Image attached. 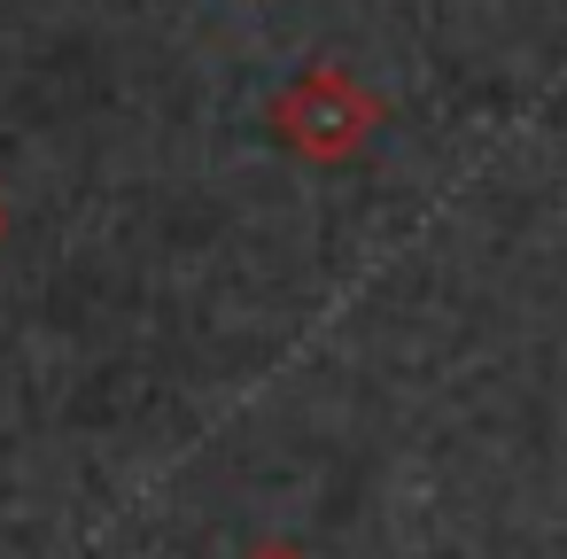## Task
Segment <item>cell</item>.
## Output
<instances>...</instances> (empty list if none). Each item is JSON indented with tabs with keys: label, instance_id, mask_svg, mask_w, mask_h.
I'll return each mask as SVG.
<instances>
[{
	"label": "cell",
	"instance_id": "1",
	"mask_svg": "<svg viewBox=\"0 0 567 559\" xmlns=\"http://www.w3.org/2000/svg\"><path fill=\"white\" fill-rule=\"evenodd\" d=\"M381 117H389L381 94L358 86L342 63H311V71H296V79L272 94V133H280L303 164H350V156L373 141Z\"/></svg>",
	"mask_w": 567,
	"mask_h": 559
},
{
	"label": "cell",
	"instance_id": "2",
	"mask_svg": "<svg viewBox=\"0 0 567 559\" xmlns=\"http://www.w3.org/2000/svg\"><path fill=\"white\" fill-rule=\"evenodd\" d=\"M241 559H311V551H303V544H288V536H265V544H249Z\"/></svg>",
	"mask_w": 567,
	"mask_h": 559
},
{
	"label": "cell",
	"instance_id": "3",
	"mask_svg": "<svg viewBox=\"0 0 567 559\" xmlns=\"http://www.w3.org/2000/svg\"><path fill=\"white\" fill-rule=\"evenodd\" d=\"M9 226H17V210H9V195H0V241H9Z\"/></svg>",
	"mask_w": 567,
	"mask_h": 559
}]
</instances>
